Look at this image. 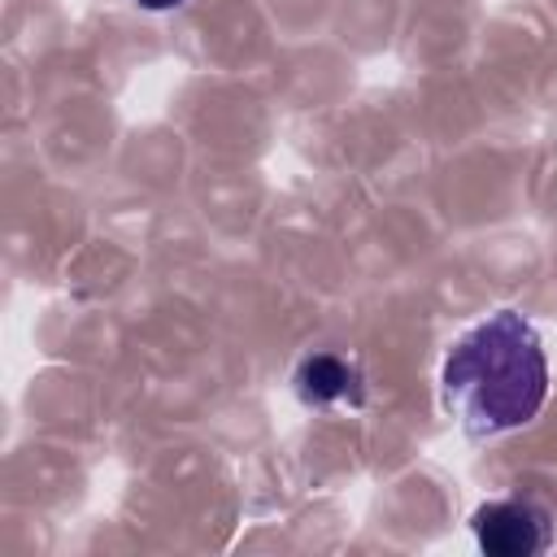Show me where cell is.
<instances>
[{
    "label": "cell",
    "instance_id": "obj_2",
    "mask_svg": "<svg viewBox=\"0 0 557 557\" xmlns=\"http://www.w3.org/2000/svg\"><path fill=\"white\" fill-rule=\"evenodd\" d=\"M474 540L487 557H535L553 548V518L544 505L522 500V496H505V500H487L474 509L470 518Z\"/></svg>",
    "mask_w": 557,
    "mask_h": 557
},
{
    "label": "cell",
    "instance_id": "obj_1",
    "mask_svg": "<svg viewBox=\"0 0 557 557\" xmlns=\"http://www.w3.org/2000/svg\"><path fill=\"white\" fill-rule=\"evenodd\" d=\"M440 400L470 440L527 426L548 400V357L531 318L496 309L466 326L444 352Z\"/></svg>",
    "mask_w": 557,
    "mask_h": 557
},
{
    "label": "cell",
    "instance_id": "obj_4",
    "mask_svg": "<svg viewBox=\"0 0 557 557\" xmlns=\"http://www.w3.org/2000/svg\"><path fill=\"white\" fill-rule=\"evenodd\" d=\"M139 9H152V13H161V9H178L183 0H135Z\"/></svg>",
    "mask_w": 557,
    "mask_h": 557
},
{
    "label": "cell",
    "instance_id": "obj_3",
    "mask_svg": "<svg viewBox=\"0 0 557 557\" xmlns=\"http://www.w3.org/2000/svg\"><path fill=\"white\" fill-rule=\"evenodd\" d=\"M296 396L305 405H361L366 400V379L361 366L339 357V352H309L296 366Z\"/></svg>",
    "mask_w": 557,
    "mask_h": 557
}]
</instances>
